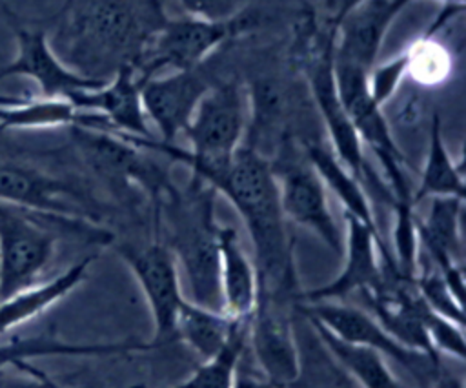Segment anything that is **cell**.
Masks as SVG:
<instances>
[{
  "label": "cell",
  "mask_w": 466,
  "mask_h": 388,
  "mask_svg": "<svg viewBox=\"0 0 466 388\" xmlns=\"http://www.w3.org/2000/svg\"><path fill=\"white\" fill-rule=\"evenodd\" d=\"M248 128V91L233 78L211 84L200 98L189 124L182 131L191 144L184 149L175 142L158 138H140L138 146L160 153L193 171L220 166L231 160L237 148L244 142Z\"/></svg>",
  "instance_id": "277c9868"
},
{
  "label": "cell",
  "mask_w": 466,
  "mask_h": 388,
  "mask_svg": "<svg viewBox=\"0 0 466 388\" xmlns=\"http://www.w3.org/2000/svg\"><path fill=\"white\" fill-rule=\"evenodd\" d=\"M464 199L457 197H431L428 215L420 220L415 217L417 239L428 251L444 279L446 286L457 299H462L464 273H462V217Z\"/></svg>",
  "instance_id": "ac0fdd59"
},
{
  "label": "cell",
  "mask_w": 466,
  "mask_h": 388,
  "mask_svg": "<svg viewBox=\"0 0 466 388\" xmlns=\"http://www.w3.org/2000/svg\"><path fill=\"white\" fill-rule=\"evenodd\" d=\"M295 301L258 290L248 317V350L251 359L279 388H288L300 377L291 313Z\"/></svg>",
  "instance_id": "5bb4252c"
},
{
  "label": "cell",
  "mask_w": 466,
  "mask_h": 388,
  "mask_svg": "<svg viewBox=\"0 0 466 388\" xmlns=\"http://www.w3.org/2000/svg\"><path fill=\"white\" fill-rule=\"evenodd\" d=\"M408 75L420 86L441 84L451 69L450 53L435 40V36L422 35L408 49Z\"/></svg>",
  "instance_id": "f546056e"
},
{
  "label": "cell",
  "mask_w": 466,
  "mask_h": 388,
  "mask_svg": "<svg viewBox=\"0 0 466 388\" xmlns=\"http://www.w3.org/2000/svg\"><path fill=\"white\" fill-rule=\"evenodd\" d=\"M142 82L131 66L120 67L104 86L71 95L67 100L82 111L98 113L111 133L153 137L142 106Z\"/></svg>",
  "instance_id": "ffe728a7"
},
{
  "label": "cell",
  "mask_w": 466,
  "mask_h": 388,
  "mask_svg": "<svg viewBox=\"0 0 466 388\" xmlns=\"http://www.w3.org/2000/svg\"><path fill=\"white\" fill-rule=\"evenodd\" d=\"M430 388H464V381H462V377L450 373L441 366L437 375L433 377Z\"/></svg>",
  "instance_id": "74e56055"
},
{
  "label": "cell",
  "mask_w": 466,
  "mask_h": 388,
  "mask_svg": "<svg viewBox=\"0 0 466 388\" xmlns=\"http://www.w3.org/2000/svg\"><path fill=\"white\" fill-rule=\"evenodd\" d=\"M408 4V0H364L357 5L337 26L333 60L370 73L391 22Z\"/></svg>",
  "instance_id": "d6986e66"
},
{
  "label": "cell",
  "mask_w": 466,
  "mask_h": 388,
  "mask_svg": "<svg viewBox=\"0 0 466 388\" xmlns=\"http://www.w3.org/2000/svg\"><path fill=\"white\" fill-rule=\"evenodd\" d=\"M231 388H279V386L271 379H268L258 366L253 368L251 364H248L242 352L233 372Z\"/></svg>",
  "instance_id": "d590c367"
},
{
  "label": "cell",
  "mask_w": 466,
  "mask_h": 388,
  "mask_svg": "<svg viewBox=\"0 0 466 388\" xmlns=\"http://www.w3.org/2000/svg\"><path fill=\"white\" fill-rule=\"evenodd\" d=\"M362 2L364 0H322V15L326 27L337 31V26L342 22V18Z\"/></svg>",
  "instance_id": "8d00e7d4"
},
{
  "label": "cell",
  "mask_w": 466,
  "mask_h": 388,
  "mask_svg": "<svg viewBox=\"0 0 466 388\" xmlns=\"http://www.w3.org/2000/svg\"><path fill=\"white\" fill-rule=\"evenodd\" d=\"M299 142L302 144L308 160L322 179L324 186H328L339 197L340 204L344 206V213L357 217L379 237H382L377 226V220L373 217V211L370 208L368 197L362 189V184L340 164V160L335 157L329 144H326L317 135L300 138Z\"/></svg>",
  "instance_id": "cb8c5ba5"
},
{
  "label": "cell",
  "mask_w": 466,
  "mask_h": 388,
  "mask_svg": "<svg viewBox=\"0 0 466 388\" xmlns=\"http://www.w3.org/2000/svg\"><path fill=\"white\" fill-rule=\"evenodd\" d=\"M333 77L339 98L362 142L379 158L388 179L391 202H413V189L408 182L406 158L399 149L388 120L368 91V71L333 60Z\"/></svg>",
  "instance_id": "ba28073f"
},
{
  "label": "cell",
  "mask_w": 466,
  "mask_h": 388,
  "mask_svg": "<svg viewBox=\"0 0 466 388\" xmlns=\"http://www.w3.org/2000/svg\"><path fill=\"white\" fill-rule=\"evenodd\" d=\"M208 186L235 206L248 228L258 290L297 301L300 291L293 239L280 209L279 188L269 160L240 144L229 164Z\"/></svg>",
  "instance_id": "7a4b0ae2"
},
{
  "label": "cell",
  "mask_w": 466,
  "mask_h": 388,
  "mask_svg": "<svg viewBox=\"0 0 466 388\" xmlns=\"http://www.w3.org/2000/svg\"><path fill=\"white\" fill-rule=\"evenodd\" d=\"M198 67L171 71L164 77H151L142 82V106L146 117L160 131V140L175 142L177 135L189 124L200 98L211 87Z\"/></svg>",
  "instance_id": "e0dca14e"
},
{
  "label": "cell",
  "mask_w": 466,
  "mask_h": 388,
  "mask_svg": "<svg viewBox=\"0 0 466 388\" xmlns=\"http://www.w3.org/2000/svg\"><path fill=\"white\" fill-rule=\"evenodd\" d=\"M218 282L222 311L231 319H248L255 308L258 279L253 260L246 255L238 231L233 226L217 230Z\"/></svg>",
  "instance_id": "44dd1931"
},
{
  "label": "cell",
  "mask_w": 466,
  "mask_h": 388,
  "mask_svg": "<svg viewBox=\"0 0 466 388\" xmlns=\"http://www.w3.org/2000/svg\"><path fill=\"white\" fill-rule=\"evenodd\" d=\"M215 195L211 186L197 179H191L186 189H178L171 182L153 200V222L155 239L169 248L186 273L191 301L220 310Z\"/></svg>",
  "instance_id": "3957f363"
},
{
  "label": "cell",
  "mask_w": 466,
  "mask_h": 388,
  "mask_svg": "<svg viewBox=\"0 0 466 388\" xmlns=\"http://www.w3.org/2000/svg\"><path fill=\"white\" fill-rule=\"evenodd\" d=\"M408 77V55L406 51L379 64L373 66L368 73V91L371 100L382 107L393 93L399 89L400 82Z\"/></svg>",
  "instance_id": "d6a6232c"
},
{
  "label": "cell",
  "mask_w": 466,
  "mask_h": 388,
  "mask_svg": "<svg viewBox=\"0 0 466 388\" xmlns=\"http://www.w3.org/2000/svg\"><path fill=\"white\" fill-rule=\"evenodd\" d=\"M89 113L76 109L67 98L0 95V131L84 126Z\"/></svg>",
  "instance_id": "d4e9b609"
},
{
  "label": "cell",
  "mask_w": 466,
  "mask_h": 388,
  "mask_svg": "<svg viewBox=\"0 0 466 388\" xmlns=\"http://www.w3.org/2000/svg\"><path fill=\"white\" fill-rule=\"evenodd\" d=\"M268 160L277 180L284 219L308 228L335 255L342 257L344 237L328 206L326 186L308 160L299 138L284 137Z\"/></svg>",
  "instance_id": "8992f818"
},
{
  "label": "cell",
  "mask_w": 466,
  "mask_h": 388,
  "mask_svg": "<svg viewBox=\"0 0 466 388\" xmlns=\"http://www.w3.org/2000/svg\"><path fill=\"white\" fill-rule=\"evenodd\" d=\"M246 344H248V319L240 321L237 330L229 337L228 344L217 355L198 364L186 381L175 386H162V388H231L233 372ZM129 388H160V386L133 384Z\"/></svg>",
  "instance_id": "f1b7e54d"
},
{
  "label": "cell",
  "mask_w": 466,
  "mask_h": 388,
  "mask_svg": "<svg viewBox=\"0 0 466 388\" xmlns=\"http://www.w3.org/2000/svg\"><path fill=\"white\" fill-rule=\"evenodd\" d=\"M309 324L315 328L319 339L326 346V350L331 353V357L362 386V388H406L388 368L386 357L379 352L346 342L339 337H335L328 328L322 324L309 321Z\"/></svg>",
  "instance_id": "83f0119b"
},
{
  "label": "cell",
  "mask_w": 466,
  "mask_h": 388,
  "mask_svg": "<svg viewBox=\"0 0 466 388\" xmlns=\"http://www.w3.org/2000/svg\"><path fill=\"white\" fill-rule=\"evenodd\" d=\"M69 129L73 146L86 168L113 193L120 195L124 189L138 186L153 202L171 184L162 166L122 137L84 126H71Z\"/></svg>",
  "instance_id": "9c48e42d"
},
{
  "label": "cell",
  "mask_w": 466,
  "mask_h": 388,
  "mask_svg": "<svg viewBox=\"0 0 466 388\" xmlns=\"http://www.w3.org/2000/svg\"><path fill=\"white\" fill-rule=\"evenodd\" d=\"M240 321L244 319H231L220 310L184 299L175 319V339L186 342L206 361L228 344Z\"/></svg>",
  "instance_id": "484cf974"
},
{
  "label": "cell",
  "mask_w": 466,
  "mask_h": 388,
  "mask_svg": "<svg viewBox=\"0 0 466 388\" xmlns=\"http://www.w3.org/2000/svg\"><path fill=\"white\" fill-rule=\"evenodd\" d=\"M2 11L15 35L16 53L11 62L0 67V82L13 77L31 78L38 87V97L46 98H69L75 93L96 89L107 82L86 78L69 69L51 49L46 27L25 22L7 5Z\"/></svg>",
  "instance_id": "7c38bea8"
},
{
  "label": "cell",
  "mask_w": 466,
  "mask_h": 388,
  "mask_svg": "<svg viewBox=\"0 0 466 388\" xmlns=\"http://www.w3.org/2000/svg\"><path fill=\"white\" fill-rule=\"evenodd\" d=\"M147 350H153V344L144 341L69 342L53 333L13 337L0 342V370L13 368L20 361H31L36 357H109Z\"/></svg>",
  "instance_id": "7402d4cb"
},
{
  "label": "cell",
  "mask_w": 466,
  "mask_h": 388,
  "mask_svg": "<svg viewBox=\"0 0 466 388\" xmlns=\"http://www.w3.org/2000/svg\"><path fill=\"white\" fill-rule=\"evenodd\" d=\"M0 202L53 219H98L93 199L78 186L20 162L0 160Z\"/></svg>",
  "instance_id": "4fadbf2b"
},
{
  "label": "cell",
  "mask_w": 466,
  "mask_h": 388,
  "mask_svg": "<svg viewBox=\"0 0 466 388\" xmlns=\"http://www.w3.org/2000/svg\"><path fill=\"white\" fill-rule=\"evenodd\" d=\"M87 222L36 215L0 202V299L42 282L56 251L51 224Z\"/></svg>",
  "instance_id": "52a82bcc"
},
{
  "label": "cell",
  "mask_w": 466,
  "mask_h": 388,
  "mask_svg": "<svg viewBox=\"0 0 466 388\" xmlns=\"http://www.w3.org/2000/svg\"><path fill=\"white\" fill-rule=\"evenodd\" d=\"M248 26L244 13L229 22H209L193 16L166 18L146 44L135 71L140 82L158 71L198 67L224 40Z\"/></svg>",
  "instance_id": "30bf717a"
},
{
  "label": "cell",
  "mask_w": 466,
  "mask_h": 388,
  "mask_svg": "<svg viewBox=\"0 0 466 388\" xmlns=\"http://www.w3.org/2000/svg\"><path fill=\"white\" fill-rule=\"evenodd\" d=\"M187 16L209 20V22H229L244 13L246 0H177Z\"/></svg>",
  "instance_id": "836d02e7"
},
{
  "label": "cell",
  "mask_w": 466,
  "mask_h": 388,
  "mask_svg": "<svg viewBox=\"0 0 466 388\" xmlns=\"http://www.w3.org/2000/svg\"><path fill=\"white\" fill-rule=\"evenodd\" d=\"M93 259V255L84 257L53 279L42 281L27 290L0 299V337L38 317L60 299L69 295L87 277Z\"/></svg>",
  "instance_id": "603a6c76"
},
{
  "label": "cell",
  "mask_w": 466,
  "mask_h": 388,
  "mask_svg": "<svg viewBox=\"0 0 466 388\" xmlns=\"http://www.w3.org/2000/svg\"><path fill=\"white\" fill-rule=\"evenodd\" d=\"M428 197H457L464 199V169L462 160H455L442 137L441 115H431L428 155L422 168L420 182L413 189V204Z\"/></svg>",
  "instance_id": "4316f807"
},
{
  "label": "cell",
  "mask_w": 466,
  "mask_h": 388,
  "mask_svg": "<svg viewBox=\"0 0 466 388\" xmlns=\"http://www.w3.org/2000/svg\"><path fill=\"white\" fill-rule=\"evenodd\" d=\"M408 2L411 4V2H415V0H408ZM442 2H444V4H464V0H442Z\"/></svg>",
  "instance_id": "ab89813d"
},
{
  "label": "cell",
  "mask_w": 466,
  "mask_h": 388,
  "mask_svg": "<svg viewBox=\"0 0 466 388\" xmlns=\"http://www.w3.org/2000/svg\"><path fill=\"white\" fill-rule=\"evenodd\" d=\"M0 388H47L33 370L31 361H20L13 368L0 370Z\"/></svg>",
  "instance_id": "e575fe53"
},
{
  "label": "cell",
  "mask_w": 466,
  "mask_h": 388,
  "mask_svg": "<svg viewBox=\"0 0 466 388\" xmlns=\"http://www.w3.org/2000/svg\"><path fill=\"white\" fill-rule=\"evenodd\" d=\"M166 18L160 0H64L47 38L69 69L109 80L124 66L135 69Z\"/></svg>",
  "instance_id": "6da1fadb"
},
{
  "label": "cell",
  "mask_w": 466,
  "mask_h": 388,
  "mask_svg": "<svg viewBox=\"0 0 466 388\" xmlns=\"http://www.w3.org/2000/svg\"><path fill=\"white\" fill-rule=\"evenodd\" d=\"M115 251L129 266L138 281L153 317V348H160L175 339L177 311L186 299L180 288L178 264L169 248L155 239L147 246L116 244Z\"/></svg>",
  "instance_id": "9a60e30c"
},
{
  "label": "cell",
  "mask_w": 466,
  "mask_h": 388,
  "mask_svg": "<svg viewBox=\"0 0 466 388\" xmlns=\"http://www.w3.org/2000/svg\"><path fill=\"white\" fill-rule=\"evenodd\" d=\"M420 321L424 326V332L428 335V341L431 348L441 355L448 353L455 357L457 361H464L466 357V342H464V333L462 326L435 313L430 310L424 301L420 304Z\"/></svg>",
  "instance_id": "4dcf8cb0"
},
{
  "label": "cell",
  "mask_w": 466,
  "mask_h": 388,
  "mask_svg": "<svg viewBox=\"0 0 466 388\" xmlns=\"http://www.w3.org/2000/svg\"><path fill=\"white\" fill-rule=\"evenodd\" d=\"M415 288L424 301V304L433 310L435 313L464 326V311H462V301H459L451 290L446 286L444 279L439 271L433 273H419L415 277Z\"/></svg>",
  "instance_id": "1f68e13d"
},
{
  "label": "cell",
  "mask_w": 466,
  "mask_h": 388,
  "mask_svg": "<svg viewBox=\"0 0 466 388\" xmlns=\"http://www.w3.org/2000/svg\"><path fill=\"white\" fill-rule=\"evenodd\" d=\"M295 311L302 313L308 321L322 324L335 337L346 342L371 348L380 355L395 361L420 383L433 381L439 368L442 366L426 353L404 346L373 315L355 306H348L339 301L295 302Z\"/></svg>",
  "instance_id": "8fae6325"
},
{
  "label": "cell",
  "mask_w": 466,
  "mask_h": 388,
  "mask_svg": "<svg viewBox=\"0 0 466 388\" xmlns=\"http://www.w3.org/2000/svg\"><path fill=\"white\" fill-rule=\"evenodd\" d=\"M346 239H344V264L340 273L317 288L299 293L297 302H322L340 301L353 291L368 293L382 281V271L397 273L395 260L382 237L370 230L357 217L344 213Z\"/></svg>",
  "instance_id": "2e32d148"
},
{
  "label": "cell",
  "mask_w": 466,
  "mask_h": 388,
  "mask_svg": "<svg viewBox=\"0 0 466 388\" xmlns=\"http://www.w3.org/2000/svg\"><path fill=\"white\" fill-rule=\"evenodd\" d=\"M306 31H302V69L306 73V82L326 128L329 148L340 164L362 184L373 179L366 158L364 146L339 98L335 77H333V46L335 33L326 29L317 31L311 22H306Z\"/></svg>",
  "instance_id": "5b68a950"
},
{
  "label": "cell",
  "mask_w": 466,
  "mask_h": 388,
  "mask_svg": "<svg viewBox=\"0 0 466 388\" xmlns=\"http://www.w3.org/2000/svg\"><path fill=\"white\" fill-rule=\"evenodd\" d=\"M33 370L38 373V377L47 384V388H66V386H62L60 383H56L49 373H46L44 370H40L36 364H33Z\"/></svg>",
  "instance_id": "f35d334b"
}]
</instances>
